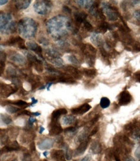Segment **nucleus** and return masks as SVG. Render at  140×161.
I'll list each match as a JSON object with an SVG mask.
<instances>
[{
    "mask_svg": "<svg viewBox=\"0 0 140 161\" xmlns=\"http://www.w3.org/2000/svg\"><path fill=\"white\" fill-rule=\"evenodd\" d=\"M66 20H64V17L58 16L55 17L53 19L49 20L48 23V29L51 33H57L60 34L62 31V34L64 32L62 31V29L64 28V25H66Z\"/></svg>",
    "mask_w": 140,
    "mask_h": 161,
    "instance_id": "1",
    "label": "nucleus"
},
{
    "mask_svg": "<svg viewBox=\"0 0 140 161\" xmlns=\"http://www.w3.org/2000/svg\"><path fill=\"white\" fill-rule=\"evenodd\" d=\"M102 10L104 13L108 17V18L110 21H115L118 18V11H115V8L112 7L109 3L107 1H103L102 3Z\"/></svg>",
    "mask_w": 140,
    "mask_h": 161,
    "instance_id": "2",
    "label": "nucleus"
},
{
    "mask_svg": "<svg viewBox=\"0 0 140 161\" xmlns=\"http://www.w3.org/2000/svg\"><path fill=\"white\" fill-rule=\"evenodd\" d=\"M51 6V3L50 1H37L34 5V8L36 10V11L40 15H45L49 11Z\"/></svg>",
    "mask_w": 140,
    "mask_h": 161,
    "instance_id": "3",
    "label": "nucleus"
},
{
    "mask_svg": "<svg viewBox=\"0 0 140 161\" xmlns=\"http://www.w3.org/2000/svg\"><path fill=\"white\" fill-rule=\"evenodd\" d=\"M49 134L51 136H55L60 134L62 132V128L61 127L58 119H52L50 124Z\"/></svg>",
    "mask_w": 140,
    "mask_h": 161,
    "instance_id": "4",
    "label": "nucleus"
},
{
    "mask_svg": "<svg viewBox=\"0 0 140 161\" xmlns=\"http://www.w3.org/2000/svg\"><path fill=\"white\" fill-rule=\"evenodd\" d=\"M132 100V96L128 91H123L119 95V103L121 105L128 104Z\"/></svg>",
    "mask_w": 140,
    "mask_h": 161,
    "instance_id": "5",
    "label": "nucleus"
},
{
    "mask_svg": "<svg viewBox=\"0 0 140 161\" xmlns=\"http://www.w3.org/2000/svg\"><path fill=\"white\" fill-rule=\"evenodd\" d=\"M91 109V106L88 103H84L77 108L73 109L71 112L74 114H83L86 113Z\"/></svg>",
    "mask_w": 140,
    "mask_h": 161,
    "instance_id": "6",
    "label": "nucleus"
},
{
    "mask_svg": "<svg viewBox=\"0 0 140 161\" xmlns=\"http://www.w3.org/2000/svg\"><path fill=\"white\" fill-rule=\"evenodd\" d=\"M64 70H65V71H66V72L70 74L71 76H73L75 79H81V78L82 75H81V71L78 70H77V68H75L71 66H68L65 68Z\"/></svg>",
    "mask_w": 140,
    "mask_h": 161,
    "instance_id": "7",
    "label": "nucleus"
},
{
    "mask_svg": "<svg viewBox=\"0 0 140 161\" xmlns=\"http://www.w3.org/2000/svg\"><path fill=\"white\" fill-rule=\"evenodd\" d=\"M52 158L57 161H64V152L62 150H53L51 152Z\"/></svg>",
    "mask_w": 140,
    "mask_h": 161,
    "instance_id": "8",
    "label": "nucleus"
},
{
    "mask_svg": "<svg viewBox=\"0 0 140 161\" xmlns=\"http://www.w3.org/2000/svg\"><path fill=\"white\" fill-rule=\"evenodd\" d=\"M88 144V141L87 140L82 142L81 143V144L78 146L77 149H76L75 152V155L78 156V155H82V154H83L87 148Z\"/></svg>",
    "mask_w": 140,
    "mask_h": 161,
    "instance_id": "9",
    "label": "nucleus"
},
{
    "mask_svg": "<svg viewBox=\"0 0 140 161\" xmlns=\"http://www.w3.org/2000/svg\"><path fill=\"white\" fill-rule=\"evenodd\" d=\"M19 149H20V147H19L18 144L15 141V142H13L11 143L8 146H6L1 151L2 153H3V152H12V151H16V150Z\"/></svg>",
    "mask_w": 140,
    "mask_h": 161,
    "instance_id": "10",
    "label": "nucleus"
},
{
    "mask_svg": "<svg viewBox=\"0 0 140 161\" xmlns=\"http://www.w3.org/2000/svg\"><path fill=\"white\" fill-rule=\"evenodd\" d=\"M11 20V16L6 14L0 15V29L5 28V25L7 24L8 22Z\"/></svg>",
    "mask_w": 140,
    "mask_h": 161,
    "instance_id": "11",
    "label": "nucleus"
},
{
    "mask_svg": "<svg viewBox=\"0 0 140 161\" xmlns=\"http://www.w3.org/2000/svg\"><path fill=\"white\" fill-rule=\"evenodd\" d=\"M27 46H28L30 50H32L33 51H35V52L38 54L40 56L41 54H42V48L41 47H40L38 45L33 42H27Z\"/></svg>",
    "mask_w": 140,
    "mask_h": 161,
    "instance_id": "12",
    "label": "nucleus"
},
{
    "mask_svg": "<svg viewBox=\"0 0 140 161\" xmlns=\"http://www.w3.org/2000/svg\"><path fill=\"white\" fill-rule=\"evenodd\" d=\"M91 40L92 41V42L94 43L95 45L98 46H101L102 43H103V40H102L101 36L96 33H95L94 35H91Z\"/></svg>",
    "mask_w": 140,
    "mask_h": 161,
    "instance_id": "13",
    "label": "nucleus"
},
{
    "mask_svg": "<svg viewBox=\"0 0 140 161\" xmlns=\"http://www.w3.org/2000/svg\"><path fill=\"white\" fill-rule=\"evenodd\" d=\"M67 110L65 109H60L58 110L54 111L51 115V119H58L60 117L61 114H67Z\"/></svg>",
    "mask_w": 140,
    "mask_h": 161,
    "instance_id": "14",
    "label": "nucleus"
},
{
    "mask_svg": "<svg viewBox=\"0 0 140 161\" xmlns=\"http://www.w3.org/2000/svg\"><path fill=\"white\" fill-rule=\"evenodd\" d=\"M87 17V15L84 12H77L75 14V18L78 23H83Z\"/></svg>",
    "mask_w": 140,
    "mask_h": 161,
    "instance_id": "15",
    "label": "nucleus"
},
{
    "mask_svg": "<svg viewBox=\"0 0 140 161\" xmlns=\"http://www.w3.org/2000/svg\"><path fill=\"white\" fill-rule=\"evenodd\" d=\"M91 150L94 154H97L101 152V146L98 141H94L91 144Z\"/></svg>",
    "mask_w": 140,
    "mask_h": 161,
    "instance_id": "16",
    "label": "nucleus"
},
{
    "mask_svg": "<svg viewBox=\"0 0 140 161\" xmlns=\"http://www.w3.org/2000/svg\"><path fill=\"white\" fill-rule=\"evenodd\" d=\"M16 7L19 9H23L28 7L30 1H16Z\"/></svg>",
    "mask_w": 140,
    "mask_h": 161,
    "instance_id": "17",
    "label": "nucleus"
},
{
    "mask_svg": "<svg viewBox=\"0 0 140 161\" xmlns=\"http://www.w3.org/2000/svg\"><path fill=\"white\" fill-rule=\"evenodd\" d=\"M83 74L88 77H94L97 74V71L94 69H84Z\"/></svg>",
    "mask_w": 140,
    "mask_h": 161,
    "instance_id": "18",
    "label": "nucleus"
},
{
    "mask_svg": "<svg viewBox=\"0 0 140 161\" xmlns=\"http://www.w3.org/2000/svg\"><path fill=\"white\" fill-rule=\"evenodd\" d=\"M76 2L81 7H83L85 8L91 7V5H93L94 3L93 1H77Z\"/></svg>",
    "mask_w": 140,
    "mask_h": 161,
    "instance_id": "19",
    "label": "nucleus"
},
{
    "mask_svg": "<svg viewBox=\"0 0 140 161\" xmlns=\"http://www.w3.org/2000/svg\"><path fill=\"white\" fill-rule=\"evenodd\" d=\"M110 100H109L108 98L106 97L101 98V101H100V105L102 108H103V109L107 108L110 106Z\"/></svg>",
    "mask_w": 140,
    "mask_h": 161,
    "instance_id": "20",
    "label": "nucleus"
},
{
    "mask_svg": "<svg viewBox=\"0 0 140 161\" xmlns=\"http://www.w3.org/2000/svg\"><path fill=\"white\" fill-rule=\"evenodd\" d=\"M75 120V118L72 116H65L63 118V122L64 124H72Z\"/></svg>",
    "mask_w": 140,
    "mask_h": 161,
    "instance_id": "21",
    "label": "nucleus"
},
{
    "mask_svg": "<svg viewBox=\"0 0 140 161\" xmlns=\"http://www.w3.org/2000/svg\"><path fill=\"white\" fill-rule=\"evenodd\" d=\"M51 63H52L53 64L57 66H62L64 64L63 60L60 59L59 57L58 58H53V59L51 60Z\"/></svg>",
    "mask_w": 140,
    "mask_h": 161,
    "instance_id": "22",
    "label": "nucleus"
},
{
    "mask_svg": "<svg viewBox=\"0 0 140 161\" xmlns=\"http://www.w3.org/2000/svg\"><path fill=\"white\" fill-rule=\"evenodd\" d=\"M22 39L20 36L12 38V39H10L8 41L7 44H9V45H13V44H15L16 43H19L20 41H22Z\"/></svg>",
    "mask_w": 140,
    "mask_h": 161,
    "instance_id": "23",
    "label": "nucleus"
},
{
    "mask_svg": "<svg viewBox=\"0 0 140 161\" xmlns=\"http://www.w3.org/2000/svg\"><path fill=\"white\" fill-rule=\"evenodd\" d=\"M67 59L68 60L71 62V63H73L74 64H79V61L77 59V57L74 55H70L67 57Z\"/></svg>",
    "mask_w": 140,
    "mask_h": 161,
    "instance_id": "24",
    "label": "nucleus"
},
{
    "mask_svg": "<svg viewBox=\"0 0 140 161\" xmlns=\"http://www.w3.org/2000/svg\"><path fill=\"white\" fill-rule=\"evenodd\" d=\"M1 118H2L3 121L6 124H9L10 123L12 122L11 118L8 115L3 114V115H1Z\"/></svg>",
    "mask_w": 140,
    "mask_h": 161,
    "instance_id": "25",
    "label": "nucleus"
},
{
    "mask_svg": "<svg viewBox=\"0 0 140 161\" xmlns=\"http://www.w3.org/2000/svg\"><path fill=\"white\" fill-rule=\"evenodd\" d=\"M84 23V27L85 29H86L88 31H91L93 30V27L91 25V23L90 22H87L86 20H85V21L83 22Z\"/></svg>",
    "mask_w": 140,
    "mask_h": 161,
    "instance_id": "26",
    "label": "nucleus"
},
{
    "mask_svg": "<svg viewBox=\"0 0 140 161\" xmlns=\"http://www.w3.org/2000/svg\"><path fill=\"white\" fill-rule=\"evenodd\" d=\"M7 111L13 114V113H16L17 112H18L20 111V109L12 107V106H9V107H7Z\"/></svg>",
    "mask_w": 140,
    "mask_h": 161,
    "instance_id": "27",
    "label": "nucleus"
},
{
    "mask_svg": "<svg viewBox=\"0 0 140 161\" xmlns=\"http://www.w3.org/2000/svg\"><path fill=\"white\" fill-rule=\"evenodd\" d=\"M14 104L16 105H18V106H20V107H27V106L28 105L26 102L23 101H16V102L14 103Z\"/></svg>",
    "mask_w": 140,
    "mask_h": 161,
    "instance_id": "28",
    "label": "nucleus"
},
{
    "mask_svg": "<svg viewBox=\"0 0 140 161\" xmlns=\"http://www.w3.org/2000/svg\"><path fill=\"white\" fill-rule=\"evenodd\" d=\"M133 16H134V17L136 20H139V21L140 22V9L135 11L134 13H133Z\"/></svg>",
    "mask_w": 140,
    "mask_h": 161,
    "instance_id": "29",
    "label": "nucleus"
},
{
    "mask_svg": "<svg viewBox=\"0 0 140 161\" xmlns=\"http://www.w3.org/2000/svg\"><path fill=\"white\" fill-rule=\"evenodd\" d=\"M75 130H76V128L74 127H70L66 128V129H65L64 131L66 133H72V132L75 131Z\"/></svg>",
    "mask_w": 140,
    "mask_h": 161,
    "instance_id": "30",
    "label": "nucleus"
},
{
    "mask_svg": "<svg viewBox=\"0 0 140 161\" xmlns=\"http://www.w3.org/2000/svg\"><path fill=\"white\" fill-rule=\"evenodd\" d=\"M135 155L138 159L140 160V146H139L135 152Z\"/></svg>",
    "mask_w": 140,
    "mask_h": 161,
    "instance_id": "31",
    "label": "nucleus"
},
{
    "mask_svg": "<svg viewBox=\"0 0 140 161\" xmlns=\"http://www.w3.org/2000/svg\"><path fill=\"white\" fill-rule=\"evenodd\" d=\"M134 78L136 81L140 83V71H138L134 74Z\"/></svg>",
    "mask_w": 140,
    "mask_h": 161,
    "instance_id": "32",
    "label": "nucleus"
},
{
    "mask_svg": "<svg viewBox=\"0 0 140 161\" xmlns=\"http://www.w3.org/2000/svg\"><path fill=\"white\" fill-rule=\"evenodd\" d=\"M23 161H30V157L29 154H25L24 157H23Z\"/></svg>",
    "mask_w": 140,
    "mask_h": 161,
    "instance_id": "33",
    "label": "nucleus"
},
{
    "mask_svg": "<svg viewBox=\"0 0 140 161\" xmlns=\"http://www.w3.org/2000/svg\"><path fill=\"white\" fill-rule=\"evenodd\" d=\"M98 131V127H96L94 128L93 130H92L91 133H90V136H93L95 134H96V133Z\"/></svg>",
    "mask_w": 140,
    "mask_h": 161,
    "instance_id": "34",
    "label": "nucleus"
},
{
    "mask_svg": "<svg viewBox=\"0 0 140 161\" xmlns=\"http://www.w3.org/2000/svg\"><path fill=\"white\" fill-rule=\"evenodd\" d=\"M35 122H36V119L33 118H30L29 119V124H30V125H32V124H33V123Z\"/></svg>",
    "mask_w": 140,
    "mask_h": 161,
    "instance_id": "35",
    "label": "nucleus"
},
{
    "mask_svg": "<svg viewBox=\"0 0 140 161\" xmlns=\"http://www.w3.org/2000/svg\"><path fill=\"white\" fill-rule=\"evenodd\" d=\"M8 2L7 0H0V5H4Z\"/></svg>",
    "mask_w": 140,
    "mask_h": 161,
    "instance_id": "36",
    "label": "nucleus"
},
{
    "mask_svg": "<svg viewBox=\"0 0 140 161\" xmlns=\"http://www.w3.org/2000/svg\"><path fill=\"white\" fill-rule=\"evenodd\" d=\"M132 3H133L134 5H137V4H139V3H140V1H131Z\"/></svg>",
    "mask_w": 140,
    "mask_h": 161,
    "instance_id": "37",
    "label": "nucleus"
},
{
    "mask_svg": "<svg viewBox=\"0 0 140 161\" xmlns=\"http://www.w3.org/2000/svg\"><path fill=\"white\" fill-rule=\"evenodd\" d=\"M30 148H31L32 150L33 151H35V144H34V143H33L31 146H30Z\"/></svg>",
    "mask_w": 140,
    "mask_h": 161,
    "instance_id": "38",
    "label": "nucleus"
},
{
    "mask_svg": "<svg viewBox=\"0 0 140 161\" xmlns=\"http://www.w3.org/2000/svg\"><path fill=\"white\" fill-rule=\"evenodd\" d=\"M32 101H33V102H32L31 104H35V103H37V100H35V99L34 98H32Z\"/></svg>",
    "mask_w": 140,
    "mask_h": 161,
    "instance_id": "39",
    "label": "nucleus"
},
{
    "mask_svg": "<svg viewBox=\"0 0 140 161\" xmlns=\"http://www.w3.org/2000/svg\"><path fill=\"white\" fill-rule=\"evenodd\" d=\"M40 130L41 131H40V133H42L43 131H44V128L42 127H41V128H40Z\"/></svg>",
    "mask_w": 140,
    "mask_h": 161,
    "instance_id": "40",
    "label": "nucleus"
},
{
    "mask_svg": "<svg viewBox=\"0 0 140 161\" xmlns=\"http://www.w3.org/2000/svg\"><path fill=\"white\" fill-rule=\"evenodd\" d=\"M42 161H47V160H42Z\"/></svg>",
    "mask_w": 140,
    "mask_h": 161,
    "instance_id": "41",
    "label": "nucleus"
},
{
    "mask_svg": "<svg viewBox=\"0 0 140 161\" xmlns=\"http://www.w3.org/2000/svg\"><path fill=\"white\" fill-rule=\"evenodd\" d=\"M0 40H1V38H0Z\"/></svg>",
    "mask_w": 140,
    "mask_h": 161,
    "instance_id": "42",
    "label": "nucleus"
}]
</instances>
